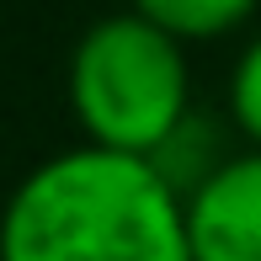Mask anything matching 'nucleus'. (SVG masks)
<instances>
[{
    "label": "nucleus",
    "mask_w": 261,
    "mask_h": 261,
    "mask_svg": "<svg viewBox=\"0 0 261 261\" xmlns=\"http://www.w3.org/2000/svg\"><path fill=\"white\" fill-rule=\"evenodd\" d=\"M181 203L192 261H261V149H234Z\"/></svg>",
    "instance_id": "nucleus-3"
},
{
    "label": "nucleus",
    "mask_w": 261,
    "mask_h": 261,
    "mask_svg": "<svg viewBox=\"0 0 261 261\" xmlns=\"http://www.w3.org/2000/svg\"><path fill=\"white\" fill-rule=\"evenodd\" d=\"M224 123L245 139V149H261V32L229 64V80H224Z\"/></svg>",
    "instance_id": "nucleus-5"
},
{
    "label": "nucleus",
    "mask_w": 261,
    "mask_h": 261,
    "mask_svg": "<svg viewBox=\"0 0 261 261\" xmlns=\"http://www.w3.org/2000/svg\"><path fill=\"white\" fill-rule=\"evenodd\" d=\"M0 261H192L187 203L149 160L75 144L6 197Z\"/></svg>",
    "instance_id": "nucleus-1"
},
{
    "label": "nucleus",
    "mask_w": 261,
    "mask_h": 261,
    "mask_svg": "<svg viewBox=\"0 0 261 261\" xmlns=\"http://www.w3.org/2000/svg\"><path fill=\"white\" fill-rule=\"evenodd\" d=\"M64 96L80 144L134 160H155L197 112L187 48L134 11L101 16L80 32Z\"/></svg>",
    "instance_id": "nucleus-2"
},
{
    "label": "nucleus",
    "mask_w": 261,
    "mask_h": 261,
    "mask_svg": "<svg viewBox=\"0 0 261 261\" xmlns=\"http://www.w3.org/2000/svg\"><path fill=\"white\" fill-rule=\"evenodd\" d=\"M128 11L187 48V43H213L240 32L261 11V0H128Z\"/></svg>",
    "instance_id": "nucleus-4"
}]
</instances>
